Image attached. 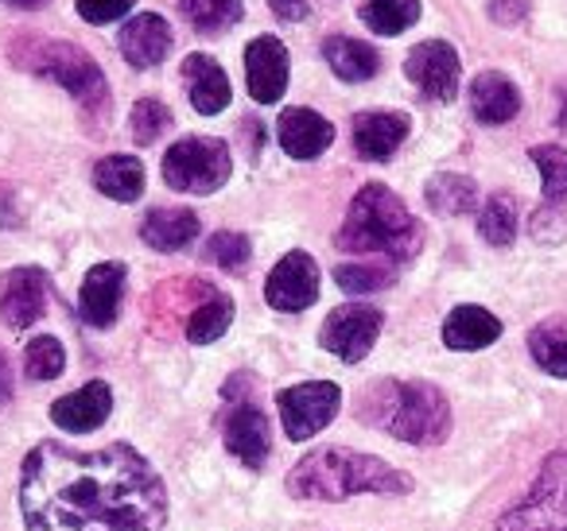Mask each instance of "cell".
<instances>
[{
    "label": "cell",
    "mask_w": 567,
    "mask_h": 531,
    "mask_svg": "<svg viewBox=\"0 0 567 531\" xmlns=\"http://www.w3.org/2000/svg\"><path fill=\"white\" fill-rule=\"evenodd\" d=\"M144 244L156 252H183L198 237V214L190 210H152L141 221Z\"/></svg>",
    "instance_id": "obj_23"
},
{
    "label": "cell",
    "mask_w": 567,
    "mask_h": 531,
    "mask_svg": "<svg viewBox=\"0 0 567 531\" xmlns=\"http://www.w3.org/2000/svg\"><path fill=\"white\" fill-rule=\"evenodd\" d=\"M533 237L536 241H544V244H556V241H564L567 237V206H564V198L559 202H548V206H540V210L533 214Z\"/></svg>",
    "instance_id": "obj_37"
},
{
    "label": "cell",
    "mask_w": 567,
    "mask_h": 531,
    "mask_svg": "<svg viewBox=\"0 0 567 531\" xmlns=\"http://www.w3.org/2000/svg\"><path fill=\"white\" fill-rule=\"evenodd\" d=\"M12 399V373H9V361H4V353H0V407Z\"/></svg>",
    "instance_id": "obj_41"
},
{
    "label": "cell",
    "mask_w": 567,
    "mask_h": 531,
    "mask_svg": "<svg viewBox=\"0 0 567 531\" xmlns=\"http://www.w3.org/2000/svg\"><path fill=\"white\" fill-rule=\"evenodd\" d=\"M48 272L43 268H12L0 275V319L12 330H28L48 311Z\"/></svg>",
    "instance_id": "obj_12"
},
{
    "label": "cell",
    "mask_w": 567,
    "mask_h": 531,
    "mask_svg": "<svg viewBox=\"0 0 567 531\" xmlns=\"http://www.w3.org/2000/svg\"><path fill=\"white\" fill-rule=\"evenodd\" d=\"M183 82H187L190 105H195L203 117H214L229 105V79L210 55H187L183 59Z\"/></svg>",
    "instance_id": "obj_22"
},
{
    "label": "cell",
    "mask_w": 567,
    "mask_h": 531,
    "mask_svg": "<svg viewBox=\"0 0 567 531\" xmlns=\"http://www.w3.org/2000/svg\"><path fill=\"white\" fill-rule=\"evenodd\" d=\"M497 531H567V450H551L540 461L533 489L502 512Z\"/></svg>",
    "instance_id": "obj_6"
},
{
    "label": "cell",
    "mask_w": 567,
    "mask_h": 531,
    "mask_svg": "<svg viewBox=\"0 0 567 531\" xmlns=\"http://www.w3.org/2000/svg\"><path fill=\"white\" fill-rule=\"evenodd\" d=\"M424 198L435 214H443V218H463V214L478 210V187H474V179L455 175V171L432 175L424 187Z\"/></svg>",
    "instance_id": "obj_26"
},
{
    "label": "cell",
    "mask_w": 567,
    "mask_h": 531,
    "mask_svg": "<svg viewBox=\"0 0 567 531\" xmlns=\"http://www.w3.org/2000/svg\"><path fill=\"white\" fill-rule=\"evenodd\" d=\"M276 140L292 159H319L334 144V125L327 117H319L316 110H284L276 121Z\"/></svg>",
    "instance_id": "obj_17"
},
{
    "label": "cell",
    "mask_w": 567,
    "mask_h": 531,
    "mask_svg": "<svg viewBox=\"0 0 567 531\" xmlns=\"http://www.w3.org/2000/svg\"><path fill=\"white\" fill-rule=\"evenodd\" d=\"M229 322H234V303H229V295H221V291H206L203 303H198L187 319V342L190 345L218 342V337L229 330Z\"/></svg>",
    "instance_id": "obj_27"
},
{
    "label": "cell",
    "mask_w": 567,
    "mask_h": 531,
    "mask_svg": "<svg viewBox=\"0 0 567 531\" xmlns=\"http://www.w3.org/2000/svg\"><path fill=\"white\" fill-rule=\"evenodd\" d=\"M28 531H164L167 489L136 446L40 442L20 469Z\"/></svg>",
    "instance_id": "obj_1"
},
{
    "label": "cell",
    "mask_w": 567,
    "mask_h": 531,
    "mask_svg": "<svg viewBox=\"0 0 567 531\" xmlns=\"http://www.w3.org/2000/svg\"><path fill=\"white\" fill-rule=\"evenodd\" d=\"M339 404H342V392L331 381H308L276 392L284 435L292 438V442H308L323 427H331V419L339 415Z\"/></svg>",
    "instance_id": "obj_8"
},
{
    "label": "cell",
    "mask_w": 567,
    "mask_h": 531,
    "mask_svg": "<svg viewBox=\"0 0 567 531\" xmlns=\"http://www.w3.org/2000/svg\"><path fill=\"white\" fill-rule=\"evenodd\" d=\"M323 59L342 82H370L378 74L381 59L370 43L354 40V35H331L323 43Z\"/></svg>",
    "instance_id": "obj_24"
},
{
    "label": "cell",
    "mask_w": 567,
    "mask_h": 531,
    "mask_svg": "<svg viewBox=\"0 0 567 531\" xmlns=\"http://www.w3.org/2000/svg\"><path fill=\"white\" fill-rule=\"evenodd\" d=\"M94 187L113 202H136L144 195V164L136 156H105L94 167Z\"/></svg>",
    "instance_id": "obj_25"
},
{
    "label": "cell",
    "mask_w": 567,
    "mask_h": 531,
    "mask_svg": "<svg viewBox=\"0 0 567 531\" xmlns=\"http://www.w3.org/2000/svg\"><path fill=\"white\" fill-rule=\"evenodd\" d=\"M420 20V0H365L362 24L378 35H401Z\"/></svg>",
    "instance_id": "obj_30"
},
{
    "label": "cell",
    "mask_w": 567,
    "mask_h": 531,
    "mask_svg": "<svg viewBox=\"0 0 567 531\" xmlns=\"http://www.w3.org/2000/svg\"><path fill=\"white\" fill-rule=\"evenodd\" d=\"M288 48H284L276 35H257V40L245 48V82H249L252 102L276 105L288 90Z\"/></svg>",
    "instance_id": "obj_13"
},
{
    "label": "cell",
    "mask_w": 567,
    "mask_h": 531,
    "mask_svg": "<svg viewBox=\"0 0 567 531\" xmlns=\"http://www.w3.org/2000/svg\"><path fill=\"white\" fill-rule=\"evenodd\" d=\"M9 4H20V9H40V4H48V0H9Z\"/></svg>",
    "instance_id": "obj_42"
},
{
    "label": "cell",
    "mask_w": 567,
    "mask_h": 531,
    "mask_svg": "<svg viewBox=\"0 0 567 531\" xmlns=\"http://www.w3.org/2000/svg\"><path fill=\"white\" fill-rule=\"evenodd\" d=\"M268 9L276 12V20H288V24H300V20L311 17L308 0H268Z\"/></svg>",
    "instance_id": "obj_40"
},
{
    "label": "cell",
    "mask_w": 567,
    "mask_h": 531,
    "mask_svg": "<svg viewBox=\"0 0 567 531\" xmlns=\"http://www.w3.org/2000/svg\"><path fill=\"white\" fill-rule=\"evenodd\" d=\"M249 257H252L249 237L234 233V229H221V233H214L210 241H206V249H203V260L218 264L221 272H241V268L249 264Z\"/></svg>",
    "instance_id": "obj_35"
},
{
    "label": "cell",
    "mask_w": 567,
    "mask_h": 531,
    "mask_svg": "<svg viewBox=\"0 0 567 531\" xmlns=\"http://www.w3.org/2000/svg\"><path fill=\"white\" fill-rule=\"evenodd\" d=\"M128 128H133V140L136 144H156L159 136L172 128V110L156 97H141L133 105V117H128Z\"/></svg>",
    "instance_id": "obj_36"
},
{
    "label": "cell",
    "mask_w": 567,
    "mask_h": 531,
    "mask_svg": "<svg viewBox=\"0 0 567 531\" xmlns=\"http://www.w3.org/2000/svg\"><path fill=\"white\" fill-rule=\"evenodd\" d=\"M117 43H121V55H125V63L133 66V71H152V66L164 63L167 51H172V28H167V20L156 17V12H141V17L125 20Z\"/></svg>",
    "instance_id": "obj_18"
},
{
    "label": "cell",
    "mask_w": 567,
    "mask_h": 531,
    "mask_svg": "<svg viewBox=\"0 0 567 531\" xmlns=\"http://www.w3.org/2000/svg\"><path fill=\"white\" fill-rule=\"evenodd\" d=\"M528 159H533L536 171H540L544 198H548V202L567 198V148H559V144H536V148L528 152Z\"/></svg>",
    "instance_id": "obj_33"
},
{
    "label": "cell",
    "mask_w": 567,
    "mask_h": 531,
    "mask_svg": "<svg viewBox=\"0 0 567 531\" xmlns=\"http://www.w3.org/2000/svg\"><path fill=\"white\" fill-rule=\"evenodd\" d=\"M502 337V319L486 311V306H474L463 303L447 314L443 322V345L455 353H474V350H486Z\"/></svg>",
    "instance_id": "obj_21"
},
{
    "label": "cell",
    "mask_w": 567,
    "mask_h": 531,
    "mask_svg": "<svg viewBox=\"0 0 567 531\" xmlns=\"http://www.w3.org/2000/svg\"><path fill=\"white\" fill-rule=\"evenodd\" d=\"M234 159H229L226 140L214 136H183L164 156V183L183 195H214L226 187Z\"/></svg>",
    "instance_id": "obj_7"
},
{
    "label": "cell",
    "mask_w": 567,
    "mask_h": 531,
    "mask_svg": "<svg viewBox=\"0 0 567 531\" xmlns=\"http://www.w3.org/2000/svg\"><path fill=\"white\" fill-rule=\"evenodd\" d=\"M381 334V311L370 303H347V306H334L327 314L323 330H319V345L327 353H334L339 361L347 365H358L365 353L373 350Z\"/></svg>",
    "instance_id": "obj_9"
},
{
    "label": "cell",
    "mask_w": 567,
    "mask_h": 531,
    "mask_svg": "<svg viewBox=\"0 0 567 531\" xmlns=\"http://www.w3.org/2000/svg\"><path fill=\"white\" fill-rule=\"evenodd\" d=\"M396 280L393 264H339L334 268V283L347 295H370V291H385Z\"/></svg>",
    "instance_id": "obj_34"
},
{
    "label": "cell",
    "mask_w": 567,
    "mask_h": 531,
    "mask_svg": "<svg viewBox=\"0 0 567 531\" xmlns=\"http://www.w3.org/2000/svg\"><path fill=\"white\" fill-rule=\"evenodd\" d=\"M404 74L409 82L432 102H455L458 97V79H463V63L458 51L447 40H427L420 48L409 51L404 59Z\"/></svg>",
    "instance_id": "obj_10"
},
{
    "label": "cell",
    "mask_w": 567,
    "mask_h": 531,
    "mask_svg": "<svg viewBox=\"0 0 567 531\" xmlns=\"http://www.w3.org/2000/svg\"><path fill=\"white\" fill-rule=\"evenodd\" d=\"M288 492L296 500H323V504L350 497H404L412 492V477L378 454L350 450V446H319L292 466Z\"/></svg>",
    "instance_id": "obj_2"
},
{
    "label": "cell",
    "mask_w": 567,
    "mask_h": 531,
    "mask_svg": "<svg viewBox=\"0 0 567 531\" xmlns=\"http://www.w3.org/2000/svg\"><path fill=\"white\" fill-rule=\"evenodd\" d=\"M528 353L556 381H567V330L559 322H540L528 330Z\"/></svg>",
    "instance_id": "obj_29"
},
{
    "label": "cell",
    "mask_w": 567,
    "mask_h": 531,
    "mask_svg": "<svg viewBox=\"0 0 567 531\" xmlns=\"http://www.w3.org/2000/svg\"><path fill=\"white\" fill-rule=\"evenodd\" d=\"M63 368H66V353H63V342H59V337L40 334V337H32V342H28V350H24L28 381L48 384V381H55Z\"/></svg>",
    "instance_id": "obj_32"
},
{
    "label": "cell",
    "mask_w": 567,
    "mask_h": 531,
    "mask_svg": "<svg viewBox=\"0 0 567 531\" xmlns=\"http://www.w3.org/2000/svg\"><path fill=\"white\" fill-rule=\"evenodd\" d=\"M179 12L198 35H226L245 17V0H179Z\"/></svg>",
    "instance_id": "obj_28"
},
{
    "label": "cell",
    "mask_w": 567,
    "mask_h": 531,
    "mask_svg": "<svg viewBox=\"0 0 567 531\" xmlns=\"http://www.w3.org/2000/svg\"><path fill=\"white\" fill-rule=\"evenodd\" d=\"M221 438H226V450L237 461H245V469H265L268 450H272V427L257 404L229 407L226 423H221Z\"/></svg>",
    "instance_id": "obj_14"
},
{
    "label": "cell",
    "mask_w": 567,
    "mask_h": 531,
    "mask_svg": "<svg viewBox=\"0 0 567 531\" xmlns=\"http://www.w3.org/2000/svg\"><path fill=\"white\" fill-rule=\"evenodd\" d=\"M358 415L409 446H440L451 435V404L432 381H378L362 392Z\"/></svg>",
    "instance_id": "obj_4"
},
{
    "label": "cell",
    "mask_w": 567,
    "mask_h": 531,
    "mask_svg": "<svg viewBox=\"0 0 567 531\" xmlns=\"http://www.w3.org/2000/svg\"><path fill=\"white\" fill-rule=\"evenodd\" d=\"M265 299L272 311H284V314L308 311V306L319 299V264L300 249L288 252V257L268 272Z\"/></svg>",
    "instance_id": "obj_11"
},
{
    "label": "cell",
    "mask_w": 567,
    "mask_h": 531,
    "mask_svg": "<svg viewBox=\"0 0 567 531\" xmlns=\"http://www.w3.org/2000/svg\"><path fill=\"white\" fill-rule=\"evenodd\" d=\"M20 48H28V55H17L20 66H28L40 79L59 82L82 110H105V102H110L105 74L82 48L63 40H35V35L28 43H20Z\"/></svg>",
    "instance_id": "obj_5"
},
{
    "label": "cell",
    "mask_w": 567,
    "mask_h": 531,
    "mask_svg": "<svg viewBox=\"0 0 567 531\" xmlns=\"http://www.w3.org/2000/svg\"><path fill=\"white\" fill-rule=\"evenodd\" d=\"M528 17V0H489V20L502 28H513Z\"/></svg>",
    "instance_id": "obj_39"
},
{
    "label": "cell",
    "mask_w": 567,
    "mask_h": 531,
    "mask_svg": "<svg viewBox=\"0 0 567 531\" xmlns=\"http://www.w3.org/2000/svg\"><path fill=\"white\" fill-rule=\"evenodd\" d=\"M113 412V388L105 381H90L79 392L55 399L51 404V423L59 430H71V435H90L97 430Z\"/></svg>",
    "instance_id": "obj_16"
},
{
    "label": "cell",
    "mask_w": 567,
    "mask_h": 531,
    "mask_svg": "<svg viewBox=\"0 0 567 531\" xmlns=\"http://www.w3.org/2000/svg\"><path fill=\"white\" fill-rule=\"evenodd\" d=\"M409 117L393 110H373L354 117V152L370 164H385L409 136Z\"/></svg>",
    "instance_id": "obj_19"
},
{
    "label": "cell",
    "mask_w": 567,
    "mask_h": 531,
    "mask_svg": "<svg viewBox=\"0 0 567 531\" xmlns=\"http://www.w3.org/2000/svg\"><path fill=\"white\" fill-rule=\"evenodd\" d=\"M121 295H125V264H117V260L94 264L86 272V280H82V291H79L82 322H90L94 330H110L113 322H117Z\"/></svg>",
    "instance_id": "obj_15"
},
{
    "label": "cell",
    "mask_w": 567,
    "mask_h": 531,
    "mask_svg": "<svg viewBox=\"0 0 567 531\" xmlns=\"http://www.w3.org/2000/svg\"><path fill=\"white\" fill-rule=\"evenodd\" d=\"M136 0H74V9H79L82 20H90V24H113V20L128 17V9H133Z\"/></svg>",
    "instance_id": "obj_38"
},
{
    "label": "cell",
    "mask_w": 567,
    "mask_h": 531,
    "mask_svg": "<svg viewBox=\"0 0 567 531\" xmlns=\"http://www.w3.org/2000/svg\"><path fill=\"white\" fill-rule=\"evenodd\" d=\"M471 113L478 125H509L520 113V90L505 74L482 71L471 82Z\"/></svg>",
    "instance_id": "obj_20"
},
{
    "label": "cell",
    "mask_w": 567,
    "mask_h": 531,
    "mask_svg": "<svg viewBox=\"0 0 567 531\" xmlns=\"http://www.w3.org/2000/svg\"><path fill=\"white\" fill-rule=\"evenodd\" d=\"M334 244L350 257H389V264L401 268L424 249V226L385 183H370L354 195Z\"/></svg>",
    "instance_id": "obj_3"
},
{
    "label": "cell",
    "mask_w": 567,
    "mask_h": 531,
    "mask_svg": "<svg viewBox=\"0 0 567 531\" xmlns=\"http://www.w3.org/2000/svg\"><path fill=\"white\" fill-rule=\"evenodd\" d=\"M478 233H482V241L494 244V249L513 244V237H517V202H513V195L497 190V195L486 198V206H482V214H478Z\"/></svg>",
    "instance_id": "obj_31"
}]
</instances>
